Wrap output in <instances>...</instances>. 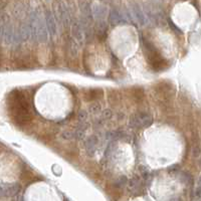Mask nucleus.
<instances>
[{"mask_svg":"<svg viewBox=\"0 0 201 201\" xmlns=\"http://www.w3.org/2000/svg\"><path fill=\"white\" fill-rule=\"evenodd\" d=\"M89 111L91 114H98L101 111V106L99 104H93L90 106Z\"/></svg>","mask_w":201,"mask_h":201,"instance_id":"10","label":"nucleus"},{"mask_svg":"<svg viewBox=\"0 0 201 201\" xmlns=\"http://www.w3.org/2000/svg\"><path fill=\"white\" fill-rule=\"evenodd\" d=\"M7 107L9 115L15 124L23 126L30 122V107L24 93L18 90L11 92L7 98Z\"/></svg>","mask_w":201,"mask_h":201,"instance_id":"1","label":"nucleus"},{"mask_svg":"<svg viewBox=\"0 0 201 201\" xmlns=\"http://www.w3.org/2000/svg\"><path fill=\"white\" fill-rule=\"evenodd\" d=\"M112 116H113V113H112V111L111 110H105L104 112H103V114H102V117H103V119H105V120H109V119H111L112 118Z\"/></svg>","mask_w":201,"mask_h":201,"instance_id":"15","label":"nucleus"},{"mask_svg":"<svg viewBox=\"0 0 201 201\" xmlns=\"http://www.w3.org/2000/svg\"><path fill=\"white\" fill-rule=\"evenodd\" d=\"M195 195H196L197 197H200L201 196V185H199L198 187L196 188V190H195Z\"/></svg>","mask_w":201,"mask_h":201,"instance_id":"17","label":"nucleus"},{"mask_svg":"<svg viewBox=\"0 0 201 201\" xmlns=\"http://www.w3.org/2000/svg\"><path fill=\"white\" fill-rule=\"evenodd\" d=\"M99 93H102L100 89L96 90H90L85 94V100L86 101H93L99 98Z\"/></svg>","mask_w":201,"mask_h":201,"instance_id":"5","label":"nucleus"},{"mask_svg":"<svg viewBox=\"0 0 201 201\" xmlns=\"http://www.w3.org/2000/svg\"><path fill=\"white\" fill-rule=\"evenodd\" d=\"M86 118H88V114H86V111H80L77 115V119H79L80 122H85Z\"/></svg>","mask_w":201,"mask_h":201,"instance_id":"13","label":"nucleus"},{"mask_svg":"<svg viewBox=\"0 0 201 201\" xmlns=\"http://www.w3.org/2000/svg\"><path fill=\"white\" fill-rule=\"evenodd\" d=\"M98 144V140L96 137H90L86 141V149L90 155H93L96 151V146Z\"/></svg>","mask_w":201,"mask_h":201,"instance_id":"4","label":"nucleus"},{"mask_svg":"<svg viewBox=\"0 0 201 201\" xmlns=\"http://www.w3.org/2000/svg\"><path fill=\"white\" fill-rule=\"evenodd\" d=\"M199 185H201V177H200V179H199Z\"/></svg>","mask_w":201,"mask_h":201,"instance_id":"18","label":"nucleus"},{"mask_svg":"<svg viewBox=\"0 0 201 201\" xmlns=\"http://www.w3.org/2000/svg\"><path fill=\"white\" fill-rule=\"evenodd\" d=\"M73 32H74V38H77V40L82 41L83 40V31H82V28H80V26L79 24H74L73 26Z\"/></svg>","mask_w":201,"mask_h":201,"instance_id":"9","label":"nucleus"},{"mask_svg":"<svg viewBox=\"0 0 201 201\" xmlns=\"http://www.w3.org/2000/svg\"><path fill=\"white\" fill-rule=\"evenodd\" d=\"M144 46H145V49L147 50V58H148L151 67L156 71L163 70L164 67L166 65V61L163 59L160 53L157 52V49L149 41H144Z\"/></svg>","mask_w":201,"mask_h":201,"instance_id":"2","label":"nucleus"},{"mask_svg":"<svg viewBox=\"0 0 201 201\" xmlns=\"http://www.w3.org/2000/svg\"><path fill=\"white\" fill-rule=\"evenodd\" d=\"M110 20L113 24H119L123 22V17L117 10H113L110 15Z\"/></svg>","mask_w":201,"mask_h":201,"instance_id":"7","label":"nucleus"},{"mask_svg":"<svg viewBox=\"0 0 201 201\" xmlns=\"http://www.w3.org/2000/svg\"><path fill=\"white\" fill-rule=\"evenodd\" d=\"M126 183H127V178H126L125 176L123 177H120V178L116 181V185L117 187H121V186H124Z\"/></svg>","mask_w":201,"mask_h":201,"instance_id":"14","label":"nucleus"},{"mask_svg":"<svg viewBox=\"0 0 201 201\" xmlns=\"http://www.w3.org/2000/svg\"><path fill=\"white\" fill-rule=\"evenodd\" d=\"M47 24H49V29L50 31V33L52 35L56 34V25L55 22V18L52 17V13H47Z\"/></svg>","mask_w":201,"mask_h":201,"instance_id":"6","label":"nucleus"},{"mask_svg":"<svg viewBox=\"0 0 201 201\" xmlns=\"http://www.w3.org/2000/svg\"><path fill=\"white\" fill-rule=\"evenodd\" d=\"M139 169H140V173H141V175H142L144 178L145 179H147L148 178V176H149V170H148V168L147 167H145V166H140L139 167Z\"/></svg>","mask_w":201,"mask_h":201,"instance_id":"12","label":"nucleus"},{"mask_svg":"<svg viewBox=\"0 0 201 201\" xmlns=\"http://www.w3.org/2000/svg\"><path fill=\"white\" fill-rule=\"evenodd\" d=\"M134 13H135V16H136V18L138 19V21H139L140 24L144 25L146 23V19H145V16H144V14L142 13V11H141L140 7H138L137 5L134 7Z\"/></svg>","mask_w":201,"mask_h":201,"instance_id":"8","label":"nucleus"},{"mask_svg":"<svg viewBox=\"0 0 201 201\" xmlns=\"http://www.w3.org/2000/svg\"><path fill=\"white\" fill-rule=\"evenodd\" d=\"M62 138H64V139H68V140H71V139H74V134L71 133L70 131H64V133H62Z\"/></svg>","mask_w":201,"mask_h":201,"instance_id":"16","label":"nucleus"},{"mask_svg":"<svg viewBox=\"0 0 201 201\" xmlns=\"http://www.w3.org/2000/svg\"><path fill=\"white\" fill-rule=\"evenodd\" d=\"M74 134V138L77 140H82L83 139V137H85V131L80 130V129H77Z\"/></svg>","mask_w":201,"mask_h":201,"instance_id":"11","label":"nucleus"},{"mask_svg":"<svg viewBox=\"0 0 201 201\" xmlns=\"http://www.w3.org/2000/svg\"><path fill=\"white\" fill-rule=\"evenodd\" d=\"M152 122V117L148 113H137L130 118V127L134 129L146 128L149 127Z\"/></svg>","mask_w":201,"mask_h":201,"instance_id":"3","label":"nucleus"}]
</instances>
